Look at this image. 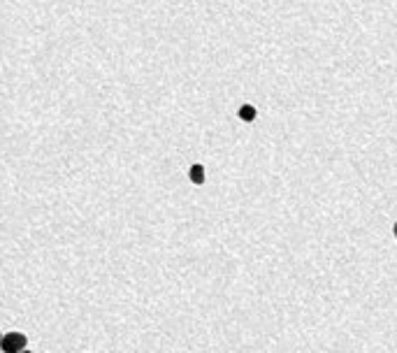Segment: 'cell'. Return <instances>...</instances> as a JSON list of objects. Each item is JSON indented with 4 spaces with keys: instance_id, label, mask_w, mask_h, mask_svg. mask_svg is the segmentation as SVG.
Returning a JSON list of instances; mask_svg holds the SVG:
<instances>
[{
    "instance_id": "obj_1",
    "label": "cell",
    "mask_w": 397,
    "mask_h": 353,
    "mask_svg": "<svg viewBox=\"0 0 397 353\" xmlns=\"http://www.w3.org/2000/svg\"><path fill=\"white\" fill-rule=\"evenodd\" d=\"M28 346V337L24 332H7L3 335V341H0V351L3 353H21L26 351Z\"/></svg>"
},
{
    "instance_id": "obj_2",
    "label": "cell",
    "mask_w": 397,
    "mask_h": 353,
    "mask_svg": "<svg viewBox=\"0 0 397 353\" xmlns=\"http://www.w3.org/2000/svg\"><path fill=\"white\" fill-rule=\"evenodd\" d=\"M188 179H191V184H205L207 179V170L202 163H193L191 168H188Z\"/></svg>"
},
{
    "instance_id": "obj_5",
    "label": "cell",
    "mask_w": 397,
    "mask_h": 353,
    "mask_svg": "<svg viewBox=\"0 0 397 353\" xmlns=\"http://www.w3.org/2000/svg\"><path fill=\"white\" fill-rule=\"evenodd\" d=\"M21 353H30V351H28V348H26V351H21Z\"/></svg>"
},
{
    "instance_id": "obj_6",
    "label": "cell",
    "mask_w": 397,
    "mask_h": 353,
    "mask_svg": "<svg viewBox=\"0 0 397 353\" xmlns=\"http://www.w3.org/2000/svg\"><path fill=\"white\" fill-rule=\"evenodd\" d=\"M0 341H3V332H0Z\"/></svg>"
},
{
    "instance_id": "obj_3",
    "label": "cell",
    "mask_w": 397,
    "mask_h": 353,
    "mask_svg": "<svg viewBox=\"0 0 397 353\" xmlns=\"http://www.w3.org/2000/svg\"><path fill=\"white\" fill-rule=\"evenodd\" d=\"M237 114H240V119L244 121V123H251V121H256V114H258V112H256L253 105H249V102H247V105H242Z\"/></svg>"
},
{
    "instance_id": "obj_4",
    "label": "cell",
    "mask_w": 397,
    "mask_h": 353,
    "mask_svg": "<svg viewBox=\"0 0 397 353\" xmlns=\"http://www.w3.org/2000/svg\"><path fill=\"white\" fill-rule=\"evenodd\" d=\"M392 233H395V237H397V221H395V226H392Z\"/></svg>"
}]
</instances>
